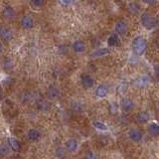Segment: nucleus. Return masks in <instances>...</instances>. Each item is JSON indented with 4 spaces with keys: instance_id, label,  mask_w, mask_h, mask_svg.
Listing matches in <instances>:
<instances>
[{
    "instance_id": "obj_1",
    "label": "nucleus",
    "mask_w": 159,
    "mask_h": 159,
    "mask_svg": "<svg viewBox=\"0 0 159 159\" xmlns=\"http://www.w3.org/2000/svg\"><path fill=\"white\" fill-rule=\"evenodd\" d=\"M147 47V40L142 36L136 37L133 42H132V49H133L134 53L136 55H142L143 53L146 50Z\"/></svg>"
},
{
    "instance_id": "obj_2",
    "label": "nucleus",
    "mask_w": 159,
    "mask_h": 159,
    "mask_svg": "<svg viewBox=\"0 0 159 159\" xmlns=\"http://www.w3.org/2000/svg\"><path fill=\"white\" fill-rule=\"evenodd\" d=\"M140 20H141V24H142V26L147 30H151L156 26L155 18L147 12H145L141 15Z\"/></svg>"
},
{
    "instance_id": "obj_3",
    "label": "nucleus",
    "mask_w": 159,
    "mask_h": 159,
    "mask_svg": "<svg viewBox=\"0 0 159 159\" xmlns=\"http://www.w3.org/2000/svg\"><path fill=\"white\" fill-rule=\"evenodd\" d=\"M0 39L5 42H11L14 39V33L10 28L0 26Z\"/></svg>"
},
{
    "instance_id": "obj_4",
    "label": "nucleus",
    "mask_w": 159,
    "mask_h": 159,
    "mask_svg": "<svg viewBox=\"0 0 159 159\" xmlns=\"http://www.w3.org/2000/svg\"><path fill=\"white\" fill-rule=\"evenodd\" d=\"M20 25L24 30H31L34 28L35 21L31 15H24L20 20Z\"/></svg>"
},
{
    "instance_id": "obj_5",
    "label": "nucleus",
    "mask_w": 159,
    "mask_h": 159,
    "mask_svg": "<svg viewBox=\"0 0 159 159\" xmlns=\"http://www.w3.org/2000/svg\"><path fill=\"white\" fill-rule=\"evenodd\" d=\"M114 30H116V34L117 35H124L128 30V24L124 20H119L116 22Z\"/></svg>"
},
{
    "instance_id": "obj_6",
    "label": "nucleus",
    "mask_w": 159,
    "mask_h": 159,
    "mask_svg": "<svg viewBox=\"0 0 159 159\" xmlns=\"http://www.w3.org/2000/svg\"><path fill=\"white\" fill-rule=\"evenodd\" d=\"M2 15H3L4 18L7 19V20L13 19L16 15V11L14 9V7H12L10 5H6L2 9Z\"/></svg>"
},
{
    "instance_id": "obj_7",
    "label": "nucleus",
    "mask_w": 159,
    "mask_h": 159,
    "mask_svg": "<svg viewBox=\"0 0 159 159\" xmlns=\"http://www.w3.org/2000/svg\"><path fill=\"white\" fill-rule=\"evenodd\" d=\"M72 50L75 53H84L86 51V44L82 40H76L72 44Z\"/></svg>"
},
{
    "instance_id": "obj_8",
    "label": "nucleus",
    "mask_w": 159,
    "mask_h": 159,
    "mask_svg": "<svg viewBox=\"0 0 159 159\" xmlns=\"http://www.w3.org/2000/svg\"><path fill=\"white\" fill-rule=\"evenodd\" d=\"M82 85L89 89V88H92L94 86V79H92L90 75H83L82 77Z\"/></svg>"
},
{
    "instance_id": "obj_9",
    "label": "nucleus",
    "mask_w": 159,
    "mask_h": 159,
    "mask_svg": "<svg viewBox=\"0 0 159 159\" xmlns=\"http://www.w3.org/2000/svg\"><path fill=\"white\" fill-rule=\"evenodd\" d=\"M121 108L125 110V112H130V110L133 109L134 104L133 101L129 99H123L121 100Z\"/></svg>"
},
{
    "instance_id": "obj_10",
    "label": "nucleus",
    "mask_w": 159,
    "mask_h": 159,
    "mask_svg": "<svg viewBox=\"0 0 159 159\" xmlns=\"http://www.w3.org/2000/svg\"><path fill=\"white\" fill-rule=\"evenodd\" d=\"M129 138L133 141H139L142 138V134H141V132L136 130V129H131L129 131Z\"/></svg>"
},
{
    "instance_id": "obj_11",
    "label": "nucleus",
    "mask_w": 159,
    "mask_h": 159,
    "mask_svg": "<svg viewBox=\"0 0 159 159\" xmlns=\"http://www.w3.org/2000/svg\"><path fill=\"white\" fill-rule=\"evenodd\" d=\"M96 95L100 96V98H104V96H105L108 95V89L105 86H99L98 88H96Z\"/></svg>"
},
{
    "instance_id": "obj_12",
    "label": "nucleus",
    "mask_w": 159,
    "mask_h": 159,
    "mask_svg": "<svg viewBox=\"0 0 159 159\" xmlns=\"http://www.w3.org/2000/svg\"><path fill=\"white\" fill-rule=\"evenodd\" d=\"M136 118L140 123H146L149 120V114L146 112H141L137 114Z\"/></svg>"
},
{
    "instance_id": "obj_13",
    "label": "nucleus",
    "mask_w": 159,
    "mask_h": 159,
    "mask_svg": "<svg viewBox=\"0 0 159 159\" xmlns=\"http://www.w3.org/2000/svg\"><path fill=\"white\" fill-rule=\"evenodd\" d=\"M66 147H67V149L70 150V151H76L78 149V142L75 139H70L67 141V143H66Z\"/></svg>"
},
{
    "instance_id": "obj_14",
    "label": "nucleus",
    "mask_w": 159,
    "mask_h": 159,
    "mask_svg": "<svg viewBox=\"0 0 159 159\" xmlns=\"http://www.w3.org/2000/svg\"><path fill=\"white\" fill-rule=\"evenodd\" d=\"M109 53V50L107 49V48H101V49H98L95 52H92L91 56L92 57H101V56H105Z\"/></svg>"
},
{
    "instance_id": "obj_15",
    "label": "nucleus",
    "mask_w": 159,
    "mask_h": 159,
    "mask_svg": "<svg viewBox=\"0 0 159 159\" xmlns=\"http://www.w3.org/2000/svg\"><path fill=\"white\" fill-rule=\"evenodd\" d=\"M148 131H149V133L153 136L159 135V125H157L156 123H151L148 127Z\"/></svg>"
},
{
    "instance_id": "obj_16",
    "label": "nucleus",
    "mask_w": 159,
    "mask_h": 159,
    "mask_svg": "<svg viewBox=\"0 0 159 159\" xmlns=\"http://www.w3.org/2000/svg\"><path fill=\"white\" fill-rule=\"evenodd\" d=\"M8 144H9L10 148H12L14 151H18L20 148V144L15 138H9L8 139Z\"/></svg>"
},
{
    "instance_id": "obj_17",
    "label": "nucleus",
    "mask_w": 159,
    "mask_h": 159,
    "mask_svg": "<svg viewBox=\"0 0 159 159\" xmlns=\"http://www.w3.org/2000/svg\"><path fill=\"white\" fill-rule=\"evenodd\" d=\"M140 10V7L137 3H135V2H132V3H129V5H128V11L130 13H132V14H137V13L139 12Z\"/></svg>"
},
{
    "instance_id": "obj_18",
    "label": "nucleus",
    "mask_w": 159,
    "mask_h": 159,
    "mask_svg": "<svg viewBox=\"0 0 159 159\" xmlns=\"http://www.w3.org/2000/svg\"><path fill=\"white\" fill-rule=\"evenodd\" d=\"M108 44L109 46H116L118 44V35L117 34H112L108 40Z\"/></svg>"
},
{
    "instance_id": "obj_19",
    "label": "nucleus",
    "mask_w": 159,
    "mask_h": 159,
    "mask_svg": "<svg viewBox=\"0 0 159 159\" xmlns=\"http://www.w3.org/2000/svg\"><path fill=\"white\" fill-rule=\"evenodd\" d=\"M48 96L50 99H56L59 96V91L54 87H51L49 90H48Z\"/></svg>"
},
{
    "instance_id": "obj_20",
    "label": "nucleus",
    "mask_w": 159,
    "mask_h": 159,
    "mask_svg": "<svg viewBox=\"0 0 159 159\" xmlns=\"http://www.w3.org/2000/svg\"><path fill=\"white\" fill-rule=\"evenodd\" d=\"M39 136H40V133L37 129H30L28 131V137L31 140H36L39 138Z\"/></svg>"
},
{
    "instance_id": "obj_21",
    "label": "nucleus",
    "mask_w": 159,
    "mask_h": 159,
    "mask_svg": "<svg viewBox=\"0 0 159 159\" xmlns=\"http://www.w3.org/2000/svg\"><path fill=\"white\" fill-rule=\"evenodd\" d=\"M30 3L35 8H41L45 4V0H30Z\"/></svg>"
},
{
    "instance_id": "obj_22",
    "label": "nucleus",
    "mask_w": 159,
    "mask_h": 159,
    "mask_svg": "<svg viewBox=\"0 0 159 159\" xmlns=\"http://www.w3.org/2000/svg\"><path fill=\"white\" fill-rule=\"evenodd\" d=\"M9 153V149L6 146L5 144H0V155L1 156H5Z\"/></svg>"
},
{
    "instance_id": "obj_23",
    "label": "nucleus",
    "mask_w": 159,
    "mask_h": 159,
    "mask_svg": "<svg viewBox=\"0 0 159 159\" xmlns=\"http://www.w3.org/2000/svg\"><path fill=\"white\" fill-rule=\"evenodd\" d=\"M94 126L96 127V128L100 129V130H107V129H108L107 125H105L104 123H103V122H100V121H96V122H95V123H94Z\"/></svg>"
},
{
    "instance_id": "obj_24",
    "label": "nucleus",
    "mask_w": 159,
    "mask_h": 159,
    "mask_svg": "<svg viewBox=\"0 0 159 159\" xmlns=\"http://www.w3.org/2000/svg\"><path fill=\"white\" fill-rule=\"evenodd\" d=\"M85 159H96V154L92 151H89V152L86 153Z\"/></svg>"
},
{
    "instance_id": "obj_25",
    "label": "nucleus",
    "mask_w": 159,
    "mask_h": 159,
    "mask_svg": "<svg viewBox=\"0 0 159 159\" xmlns=\"http://www.w3.org/2000/svg\"><path fill=\"white\" fill-rule=\"evenodd\" d=\"M59 3L62 4L63 6H69L71 3H72L73 0H58Z\"/></svg>"
},
{
    "instance_id": "obj_26",
    "label": "nucleus",
    "mask_w": 159,
    "mask_h": 159,
    "mask_svg": "<svg viewBox=\"0 0 159 159\" xmlns=\"http://www.w3.org/2000/svg\"><path fill=\"white\" fill-rule=\"evenodd\" d=\"M145 4H148V5H153V4L156 3V0H142Z\"/></svg>"
},
{
    "instance_id": "obj_27",
    "label": "nucleus",
    "mask_w": 159,
    "mask_h": 159,
    "mask_svg": "<svg viewBox=\"0 0 159 159\" xmlns=\"http://www.w3.org/2000/svg\"><path fill=\"white\" fill-rule=\"evenodd\" d=\"M4 52V46H3V44H2V42L0 41V55L2 54V53Z\"/></svg>"
},
{
    "instance_id": "obj_28",
    "label": "nucleus",
    "mask_w": 159,
    "mask_h": 159,
    "mask_svg": "<svg viewBox=\"0 0 159 159\" xmlns=\"http://www.w3.org/2000/svg\"><path fill=\"white\" fill-rule=\"evenodd\" d=\"M155 22H156V26H159V14L157 15V17L155 18Z\"/></svg>"
},
{
    "instance_id": "obj_29",
    "label": "nucleus",
    "mask_w": 159,
    "mask_h": 159,
    "mask_svg": "<svg viewBox=\"0 0 159 159\" xmlns=\"http://www.w3.org/2000/svg\"><path fill=\"white\" fill-rule=\"evenodd\" d=\"M155 69H156V71H157V72H159V66H157V67H156Z\"/></svg>"
}]
</instances>
